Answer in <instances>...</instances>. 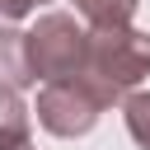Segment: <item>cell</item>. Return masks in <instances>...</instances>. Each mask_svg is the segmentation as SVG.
I'll use <instances>...</instances> for the list:
<instances>
[{"instance_id": "3", "label": "cell", "mask_w": 150, "mask_h": 150, "mask_svg": "<svg viewBox=\"0 0 150 150\" xmlns=\"http://www.w3.org/2000/svg\"><path fill=\"white\" fill-rule=\"evenodd\" d=\"M103 94L84 80V75H70V80H52V84H42L38 89V122L52 131V136H61V141H75V136H89L94 131V122L103 117Z\"/></svg>"}, {"instance_id": "5", "label": "cell", "mask_w": 150, "mask_h": 150, "mask_svg": "<svg viewBox=\"0 0 150 150\" xmlns=\"http://www.w3.org/2000/svg\"><path fill=\"white\" fill-rule=\"evenodd\" d=\"M0 150H33L28 108L14 89H0Z\"/></svg>"}, {"instance_id": "4", "label": "cell", "mask_w": 150, "mask_h": 150, "mask_svg": "<svg viewBox=\"0 0 150 150\" xmlns=\"http://www.w3.org/2000/svg\"><path fill=\"white\" fill-rule=\"evenodd\" d=\"M38 84L33 70H28V42L14 23H0V89H28Z\"/></svg>"}, {"instance_id": "1", "label": "cell", "mask_w": 150, "mask_h": 150, "mask_svg": "<svg viewBox=\"0 0 150 150\" xmlns=\"http://www.w3.org/2000/svg\"><path fill=\"white\" fill-rule=\"evenodd\" d=\"M150 75V33L141 28H89L84 80L103 94V103H122Z\"/></svg>"}, {"instance_id": "7", "label": "cell", "mask_w": 150, "mask_h": 150, "mask_svg": "<svg viewBox=\"0 0 150 150\" xmlns=\"http://www.w3.org/2000/svg\"><path fill=\"white\" fill-rule=\"evenodd\" d=\"M122 117H127V131L141 150H150V89H136L122 98Z\"/></svg>"}, {"instance_id": "2", "label": "cell", "mask_w": 150, "mask_h": 150, "mask_svg": "<svg viewBox=\"0 0 150 150\" xmlns=\"http://www.w3.org/2000/svg\"><path fill=\"white\" fill-rule=\"evenodd\" d=\"M28 70L33 80L52 84V80H70V75H84V56H89V28L75 23V14H42L28 33Z\"/></svg>"}, {"instance_id": "8", "label": "cell", "mask_w": 150, "mask_h": 150, "mask_svg": "<svg viewBox=\"0 0 150 150\" xmlns=\"http://www.w3.org/2000/svg\"><path fill=\"white\" fill-rule=\"evenodd\" d=\"M38 5H47V0H0V19H5V23H19V19H28Z\"/></svg>"}, {"instance_id": "6", "label": "cell", "mask_w": 150, "mask_h": 150, "mask_svg": "<svg viewBox=\"0 0 150 150\" xmlns=\"http://www.w3.org/2000/svg\"><path fill=\"white\" fill-rule=\"evenodd\" d=\"M136 5H141V0H75L80 19H84L89 28H131Z\"/></svg>"}]
</instances>
